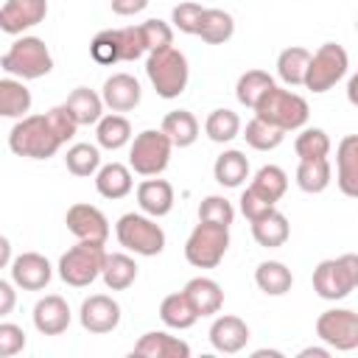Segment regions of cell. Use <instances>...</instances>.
Segmentation results:
<instances>
[{
    "mask_svg": "<svg viewBox=\"0 0 358 358\" xmlns=\"http://www.w3.org/2000/svg\"><path fill=\"white\" fill-rule=\"evenodd\" d=\"M232 34H235V20H232L229 11H224V8H204L201 25H199V34H196V36H201V42L224 45V42L232 39Z\"/></svg>",
    "mask_w": 358,
    "mask_h": 358,
    "instance_id": "cell-34",
    "label": "cell"
},
{
    "mask_svg": "<svg viewBox=\"0 0 358 358\" xmlns=\"http://www.w3.org/2000/svg\"><path fill=\"white\" fill-rule=\"evenodd\" d=\"M101 98L112 112H131L140 103L143 90L131 73H112L101 87Z\"/></svg>",
    "mask_w": 358,
    "mask_h": 358,
    "instance_id": "cell-18",
    "label": "cell"
},
{
    "mask_svg": "<svg viewBox=\"0 0 358 358\" xmlns=\"http://www.w3.org/2000/svg\"><path fill=\"white\" fill-rule=\"evenodd\" d=\"M308 64H310V50L291 45V48L280 50V56H277V76L285 87H305Z\"/></svg>",
    "mask_w": 358,
    "mask_h": 358,
    "instance_id": "cell-27",
    "label": "cell"
},
{
    "mask_svg": "<svg viewBox=\"0 0 358 358\" xmlns=\"http://www.w3.org/2000/svg\"><path fill=\"white\" fill-rule=\"evenodd\" d=\"M201 14H204V6H201V3H196V0H185V3L173 6V11H171V22H173L176 31L196 36V34H199V25H201Z\"/></svg>",
    "mask_w": 358,
    "mask_h": 358,
    "instance_id": "cell-44",
    "label": "cell"
},
{
    "mask_svg": "<svg viewBox=\"0 0 358 358\" xmlns=\"http://www.w3.org/2000/svg\"><path fill=\"white\" fill-rule=\"evenodd\" d=\"M294 151L299 159H322L330 154V137L324 129L305 126V129H299V134L294 140Z\"/></svg>",
    "mask_w": 358,
    "mask_h": 358,
    "instance_id": "cell-41",
    "label": "cell"
},
{
    "mask_svg": "<svg viewBox=\"0 0 358 358\" xmlns=\"http://www.w3.org/2000/svg\"><path fill=\"white\" fill-rule=\"evenodd\" d=\"M140 34H143V42H145V50H148V53L173 45V28H171L165 20H157V17H154V20L140 22Z\"/></svg>",
    "mask_w": 358,
    "mask_h": 358,
    "instance_id": "cell-45",
    "label": "cell"
},
{
    "mask_svg": "<svg viewBox=\"0 0 358 358\" xmlns=\"http://www.w3.org/2000/svg\"><path fill=\"white\" fill-rule=\"evenodd\" d=\"M252 355H255V358H263V355H274V358H282V352H280V350H255Z\"/></svg>",
    "mask_w": 358,
    "mask_h": 358,
    "instance_id": "cell-54",
    "label": "cell"
},
{
    "mask_svg": "<svg viewBox=\"0 0 358 358\" xmlns=\"http://www.w3.org/2000/svg\"><path fill=\"white\" fill-rule=\"evenodd\" d=\"M347 101L358 109V70L350 76V81H347Z\"/></svg>",
    "mask_w": 358,
    "mask_h": 358,
    "instance_id": "cell-52",
    "label": "cell"
},
{
    "mask_svg": "<svg viewBox=\"0 0 358 358\" xmlns=\"http://www.w3.org/2000/svg\"><path fill=\"white\" fill-rule=\"evenodd\" d=\"M64 224H67V229H70L78 241H98V243H106V238H109V221H106V215H103L95 204H84V201L73 204V207L67 210V215H64Z\"/></svg>",
    "mask_w": 358,
    "mask_h": 358,
    "instance_id": "cell-15",
    "label": "cell"
},
{
    "mask_svg": "<svg viewBox=\"0 0 358 358\" xmlns=\"http://www.w3.org/2000/svg\"><path fill=\"white\" fill-rule=\"evenodd\" d=\"M274 87V78L266 73V70H246L238 76V84H235V98L246 106V109H255L260 103V98Z\"/></svg>",
    "mask_w": 358,
    "mask_h": 358,
    "instance_id": "cell-36",
    "label": "cell"
},
{
    "mask_svg": "<svg viewBox=\"0 0 358 358\" xmlns=\"http://www.w3.org/2000/svg\"><path fill=\"white\" fill-rule=\"evenodd\" d=\"M101 280H103V285H106L109 291H126V288L134 285V280H137V263H134V257L126 255V252H112V255H106Z\"/></svg>",
    "mask_w": 358,
    "mask_h": 358,
    "instance_id": "cell-29",
    "label": "cell"
},
{
    "mask_svg": "<svg viewBox=\"0 0 358 358\" xmlns=\"http://www.w3.org/2000/svg\"><path fill=\"white\" fill-rule=\"evenodd\" d=\"M159 319L165 327L171 330H187L196 324L199 313L196 308L190 305V299L185 296V291H176V294H168L162 302H159Z\"/></svg>",
    "mask_w": 358,
    "mask_h": 358,
    "instance_id": "cell-32",
    "label": "cell"
},
{
    "mask_svg": "<svg viewBox=\"0 0 358 358\" xmlns=\"http://www.w3.org/2000/svg\"><path fill=\"white\" fill-rule=\"evenodd\" d=\"M173 148L176 145L162 129H143L129 143V168L140 176H159L168 168Z\"/></svg>",
    "mask_w": 358,
    "mask_h": 358,
    "instance_id": "cell-8",
    "label": "cell"
},
{
    "mask_svg": "<svg viewBox=\"0 0 358 358\" xmlns=\"http://www.w3.org/2000/svg\"><path fill=\"white\" fill-rule=\"evenodd\" d=\"M90 53L98 64H117L123 62L120 59V34L117 28H106V31H98L90 42Z\"/></svg>",
    "mask_w": 358,
    "mask_h": 358,
    "instance_id": "cell-42",
    "label": "cell"
},
{
    "mask_svg": "<svg viewBox=\"0 0 358 358\" xmlns=\"http://www.w3.org/2000/svg\"><path fill=\"white\" fill-rule=\"evenodd\" d=\"M249 187H255L263 199H268L271 204H277L285 196V190H288V173L280 165H263L252 176V185Z\"/></svg>",
    "mask_w": 358,
    "mask_h": 358,
    "instance_id": "cell-38",
    "label": "cell"
},
{
    "mask_svg": "<svg viewBox=\"0 0 358 358\" xmlns=\"http://www.w3.org/2000/svg\"><path fill=\"white\" fill-rule=\"evenodd\" d=\"M137 204L145 215L162 218L173 210V185L157 176H148L137 185Z\"/></svg>",
    "mask_w": 358,
    "mask_h": 358,
    "instance_id": "cell-21",
    "label": "cell"
},
{
    "mask_svg": "<svg viewBox=\"0 0 358 358\" xmlns=\"http://www.w3.org/2000/svg\"><path fill=\"white\" fill-rule=\"evenodd\" d=\"M204 134L213 143H232L241 134V117L232 109H213L204 120Z\"/></svg>",
    "mask_w": 358,
    "mask_h": 358,
    "instance_id": "cell-40",
    "label": "cell"
},
{
    "mask_svg": "<svg viewBox=\"0 0 358 358\" xmlns=\"http://www.w3.org/2000/svg\"><path fill=\"white\" fill-rule=\"evenodd\" d=\"M229 249V227L199 221L185 241V260L196 268H215Z\"/></svg>",
    "mask_w": 358,
    "mask_h": 358,
    "instance_id": "cell-9",
    "label": "cell"
},
{
    "mask_svg": "<svg viewBox=\"0 0 358 358\" xmlns=\"http://www.w3.org/2000/svg\"><path fill=\"white\" fill-rule=\"evenodd\" d=\"M67 109L73 112V117L78 120V126H95L101 117H103V98L90 90V87H76L70 95H67Z\"/></svg>",
    "mask_w": 358,
    "mask_h": 358,
    "instance_id": "cell-28",
    "label": "cell"
},
{
    "mask_svg": "<svg viewBox=\"0 0 358 358\" xmlns=\"http://www.w3.org/2000/svg\"><path fill=\"white\" fill-rule=\"evenodd\" d=\"M64 165L73 176H95L101 168V151L92 143H73L64 154Z\"/></svg>",
    "mask_w": 358,
    "mask_h": 358,
    "instance_id": "cell-37",
    "label": "cell"
},
{
    "mask_svg": "<svg viewBox=\"0 0 358 358\" xmlns=\"http://www.w3.org/2000/svg\"><path fill=\"white\" fill-rule=\"evenodd\" d=\"M210 344L213 350L224 352V355H235L241 352L246 344H249V324L241 319V316H232V313H221L213 319L210 324Z\"/></svg>",
    "mask_w": 358,
    "mask_h": 358,
    "instance_id": "cell-16",
    "label": "cell"
},
{
    "mask_svg": "<svg viewBox=\"0 0 358 358\" xmlns=\"http://www.w3.org/2000/svg\"><path fill=\"white\" fill-rule=\"evenodd\" d=\"M185 296L190 299V305L196 308L199 319L201 316H215L224 308V291L213 277H193L185 282Z\"/></svg>",
    "mask_w": 358,
    "mask_h": 358,
    "instance_id": "cell-22",
    "label": "cell"
},
{
    "mask_svg": "<svg viewBox=\"0 0 358 358\" xmlns=\"http://www.w3.org/2000/svg\"><path fill=\"white\" fill-rule=\"evenodd\" d=\"M316 338L338 352L358 350V313L350 308H330L316 319Z\"/></svg>",
    "mask_w": 358,
    "mask_h": 358,
    "instance_id": "cell-11",
    "label": "cell"
},
{
    "mask_svg": "<svg viewBox=\"0 0 358 358\" xmlns=\"http://www.w3.org/2000/svg\"><path fill=\"white\" fill-rule=\"evenodd\" d=\"M115 238L126 252L154 257L165 249V229L145 213H123L115 224Z\"/></svg>",
    "mask_w": 358,
    "mask_h": 358,
    "instance_id": "cell-6",
    "label": "cell"
},
{
    "mask_svg": "<svg viewBox=\"0 0 358 358\" xmlns=\"http://www.w3.org/2000/svg\"><path fill=\"white\" fill-rule=\"evenodd\" d=\"M78 322L87 333H95V336L112 333L120 324V305L106 294H92L81 302Z\"/></svg>",
    "mask_w": 358,
    "mask_h": 358,
    "instance_id": "cell-13",
    "label": "cell"
},
{
    "mask_svg": "<svg viewBox=\"0 0 358 358\" xmlns=\"http://www.w3.org/2000/svg\"><path fill=\"white\" fill-rule=\"evenodd\" d=\"M95 140L106 151H117L131 143V123L120 112H109L95 123Z\"/></svg>",
    "mask_w": 358,
    "mask_h": 358,
    "instance_id": "cell-31",
    "label": "cell"
},
{
    "mask_svg": "<svg viewBox=\"0 0 358 358\" xmlns=\"http://www.w3.org/2000/svg\"><path fill=\"white\" fill-rule=\"evenodd\" d=\"M243 140H246L255 151H274V148L285 140V131L277 129L274 123H268V120H263V117L255 115V117L246 123V129H243Z\"/></svg>",
    "mask_w": 358,
    "mask_h": 358,
    "instance_id": "cell-39",
    "label": "cell"
},
{
    "mask_svg": "<svg viewBox=\"0 0 358 358\" xmlns=\"http://www.w3.org/2000/svg\"><path fill=\"white\" fill-rule=\"evenodd\" d=\"M145 76H148V81H151V87L157 90L159 98H165V101L179 98L185 92L187 81H190L187 56L182 50H176L173 45L162 48V50H154L145 59Z\"/></svg>",
    "mask_w": 358,
    "mask_h": 358,
    "instance_id": "cell-2",
    "label": "cell"
},
{
    "mask_svg": "<svg viewBox=\"0 0 358 358\" xmlns=\"http://www.w3.org/2000/svg\"><path fill=\"white\" fill-rule=\"evenodd\" d=\"M106 243L98 241H78L76 246H70L62 257H59V277L62 282L73 285V288H87L90 282H95L103 271L106 263Z\"/></svg>",
    "mask_w": 358,
    "mask_h": 358,
    "instance_id": "cell-5",
    "label": "cell"
},
{
    "mask_svg": "<svg viewBox=\"0 0 358 358\" xmlns=\"http://www.w3.org/2000/svg\"><path fill=\"white\" fill-rule=\"evenodd\" d=\"M350 70V56L341 45L336 42H324L319 45L316 53H310V64H308V76H305V90L310 92H327L333 90Z\"/></svg>",
    "mask_w": 358,
    "mask_h": 358,
    "instance_id": "cell-10",
    "label": "cell"
},
{
    "mask_svg": "<svg viewBox=\"0 0 358 358\" xmlns=\"http://www.w3.org/2000/svg\"><path fill=\"white\" fill-rule=\"evenodd\" d=\"M255 282H257V288H260L263 294H268V296H282V294L291 291L294 274H291V268H288L285 263H280V260H263V263H257V268H255Z\"/></svg>",
    "mask_w": 358,
    "mask_h": 358,
    "instance_id": "cell-30",
    "label": "cell"
},
{
    "mask_svg": "<svg viewBox=\"0 0 358 358\" xmlns=\"http://www.w3.org/2000/svg\"><path fill=\"white\" fill-rule=\"evenodd\" d=\"M336 185L344 196L358 199V134L341 137L336 148Z\"/></svg>",
    "mask_w": 358,
    "mask_h": 358,
    "instance_id": "cell-20",
    "label": "cell"
},
{
    "mask_svg": "<svg viewBox=\"0 0 358 358\" xmlns=\"http://www.w3.org/2000/svg\"><path fill=\"white\" fill-rule=\"evenodd\" d=\"M11 260H14V257H11V241H8V238H0V266L8 268Z\"/></svg>",
    "mask_w": 358,
    "mask_h": 358,
    "instance_id": "cell-53",
    "label": "cell"
},
{
    "mask_svg": "<svg viewBox=\"0 0 358 358\" xmlns=\"http://www.w3.org/2000/svg\"><path fill=\"white\" fill-rule=\"evenodd\" d=\"M330 355V347H302L299 350V358H327Z\"/></svg>",
    "mask_w": 358,
    "mask_h": 358,
    "instance_id": "cell-51",
    "label": "cell"
},
{
    "mask_svg": "<svg viewBox=\"0 0 358 358\" xmlns=\"http://www.w3.org/2000/svg\"><path fill=\"white\" fill-rule=\"evenodd\" d=\"M25 350V330L14 322H0V358H11Z\"/></svg>",
    "mask_w": 358,
    "mask_h": 358,
    "instance_id": "cell-47",
    "label": "cell"
},
{
    "mask_svg": "<svg viewBox=\"0 0 358 358\" xmlns=\"http://www.w3.org/2000/svg\"><path fill=\"white\" fill-rule=\"evenodd\" d=\"M333 182V168H330V159L322 157V159H299L296 165V185L299 190L305 193H322L327 190Z\"/></svg>",
    "mask_w": 358,
    "mask_h": 358,
    "instance_id": "cell-35",
    "label": "cell"
},
{
    "mask_svg": "<svg viewBox=\"0 0 358 358\" xmlns=\"http://www.w3.org/2000/svg\"><path fill=\"white\" fill-rule=\"evenodd\" d=\"M199 221H210V224H224L229 227L235 221V207L229 199L224 196H204L199 204Z\"/></svg>",
    "mask_w": 358,
    "mask_h": 358,
    "instance_id": "cell-43",
    "label": "cell"
},
{
    "mask_svg": "<svg viewBox=\"0 0 358 358\" xmlns=\"http://www.w3.org/2000/svg\"><path fill=\"white\" fill-rule=\"evenodd\" d=\"M131 187H134L131 168L123 165V162H106V165H101L98 173H95V190H98L103 199H109V201L126 199V196L131 193Z\"/></svg>",
    "mask_w": 358,
    "mask_h": 358,
    "instance_id": "cell-23",
    "label": "cell"
},
{
    "mask_svg": "<svg viewBox=\"0 0 358 358\" xmlns=\"http://www.w3.org/2000/svg\"><path fill=\"white\" fill-rule=\"evenodd\" d=\"M64 145L62 134L56 131L50 115H25L8 131V148L17 157L28 159H50Z\"/></svg>",
    "mask_w": 358,
    "mask_h": 358,
    "instance_id": "cell-1",
    "label": "cell"
},
{
    "mask_svg": "<svg viewBox=\"0 0 358 358\" xmlns=\"http://www.w3.org/2000/svg\"><path fill=\"white\" fill-rule=\"evenodd\" d=\"M291 235V224L288 218L274 207L266 215H260L257 221H252V238L263 246V249H280Z\"/></svg>",
    "mask_w": 358,
    "mask_h": 358,
    "instance_id": "cell-24",
    "label": "cell"
},
{
    "mask_svg": "<svg viewBox=\"0 0 358 358\" xmlns=\"http://www.w3.org/2000/svg\"><path fill=\"white\" fill-rule=\"evenodd\" d=\"M252 112H255L257 117L274 123V126L282 129V131L305 129V123H308V117H310L308 101H305L299 92H291V90L277 87V84L260 98V103H257Z\"/></svg>",
    "mask_w": 358,
    "mask_h": 358,
    "instance_id": "cell-4",
    "label": "cell"
},
{
    "mask_svg": "<svg viewBox=\"0 0 358 358\" xmlns=\"http://www.w3.org/2000/svg\"><path fill=\"white\" fill-rule=\"evenodd\" d=\"M159 129L171 137V143H173L176 148H187V145H193V143L199 140V120H196V115L187 112V109H173V112H168V115L162 117V126H159Z\"/></svg>",
    "mask_w": 358,
    "mask_h": 358,
    "instance_id": "cell-33",
    "label": "cell"
},
{
    "mask_svg": "<svg viewBox=\"0 0 358 358\" xmlns=\"http://www.w3.org/2000/svg\"><path fill=\"white\" fill-rule=\"evenodd\" d=\"M117 34H120V59L123 62H137L143 53H148L140 25H123V28H117Z\"/></svg>",
    "mask_w": 358,
    "mask_h": 358,
    "instance_id": "cell-46",
    "label": "cell"
},
{
    "mask_svg": "<svg viewBox=\"0 0 358 358\" xmlns=\"http://www.w3.org/2000/svg\"><path fill=\"white\" fill-rule=\"evenodd\" d=\"M34 327L42 333V336H62L67 327H70V305L64 296L59 294H48L42 296L36 305H34Z\"/></svg>",
    "mask_w": 358,
    "mask_h": 358,
    "instance_id": "cell-17",
    "label": "cell"
},
{
    "mask_svg": "<svg viewBox=\"0 0 358 358\" xmlns=\"http://www.w3.org/2000/svg\"><path fill=\"white\" fill-rule=\"evenodd\" d=\"M131 355H140V358H190V344L165 333V330H148L137 338Z\"/></svg>",
    "mask_w": 358,
    "mask_h": 358,
    "instance_id": "cell-19",
    "label": "cell"
},
{
    "mask_svg": "<svg viewBox=\"0 0 358 358\" xmlns=\"http://www.w3.org/2000/svg\"><path fill=\"white\" fill-rule=\"evenodd\" d=\"M45 17H48V0H6L0 8V28L3 34L17 36L45 22Z\"/></svg>",
    "mask_w": 358,
    "mask_h": 358,
    "instance_id": "cell-14",
    "label": "cell"
},
{
    "mask_svg": "<svg viewBox=\"0 0 358 358\" xmlns=\"http://www.w3.org/2000/svg\"><path fill=\"white\" fill-rule=\"evenodd\" d=\"M14 302H17L14 280H0V316H8L14 310Z\"/></svg>",
    "mask_w": 358,
    "mask_h": 358,
    "instance_id": "cell-49",
    "label": "cell"
},
{
    "mask_svg": "<svg viewBox=\"0 0 358 358\" xmlns=\"http://www.w3.org/2000/svg\"><path fill=\"white\" fill-rule=\"evenodd\" d=\"M0 67L14 78L31 81V78H42L53 70V56H50L45 39L22 34L20 39H14L8 45V50L0 59Z\"/></svg>",
    "mask_w": 358,
    "mask_h": 358,
    "instance_id": "cell-3",
    "label": "cell"
},
{
    "mask_svg": "<svg viewBox=\"0 0 358 358\" xmlns=\"http://www.w3.org/2000/svg\"><path fill=\"white\" fill-rule=\"evenodd\" d=\"M238 201H241V213L246 215V221H249V224H252V221H257L260 215H266L268 210H274V204H271L268 199H263L255 187H246V190L241 193V199H238Z\"/></svg>",
    "mask_w": 358,
    "mask_h": 358,
    "instance_id": "cell-48",
    "label": "cell"
},
{
    "mask_svg": "<svg viewBox=\"0 0 358 358\" xmlns=\"http://www.w3.org/2000/svg\"><path fill=\"white\" fill-rule=\"evenodd\" d=\"M8 271H11L14 285L22 288V291H45L48 282H50V277H53L50 260L45 255H39V252H22V255H17L11 260V266H8Z\"/></svg>",
    "mask_w": 358,
    "mask_h": 358,
    "instance_id": "cell-12",
    "label": "cell"
},
{
    "mask_svg": "<svg viewBox=\"0 0 358 358\" xmlns=\"http://www.w3.org/2000/svg\"><path fill=\"white\" fill-rule=\"evenodd\" d=\"M213 176L221 187H241L246 179H249V159L243 151L238 148H229L224 154L215 157L213 162Z\"/></svg>",
    "mask_w": 358,
    "mask_h": 358,
    "instance_id": "cell-26",
    "label": "cell"
},
{
    "mask_svg": "<svg viewBox=\"0 0 358 358\" xmlns=\"http://www.w3.org/2000/svg\"><path fill=\"white\" fill-rule=\"evenodd\" d=\"M109 6H112V11H115L117 17H134V14L145 11L148 0H112Z\"/></svg>",
    "mask_w": 358,
    "mask_h": 358,
    "instance_id": "cell-50",
    "label": "cell"
},
{
    "mask_svg": "<svg viewBox=\"0 0 358 358\" xmlns=\"http://www.w3.org/2000/svg\"><path fill=\"white\" fill-rule=\"evenodd\" d=\"M31 90L22 84V78H14V76H6L0 78V115L3 117H25L31 112Z\"/></svg>",
    "mask_w": 358,
    "mask_h": 358,
    "instance_id": "cell-25",
    "label": "cell"
},
{
    "mask_svg": "<svg viewBox=\"0 0 358 358\" xmlns=\"http://www.w3.org/2000/svg\"><path fill=\"white\" fill-rule=\"evenodd\" d=\"M355 288H358V255L355 252L327 257L313 268V291L316 296L327 302L344 299Z\"/></svg>",
    "mask_w": 358,
    "mask_h": 358,
    "instance_id": "cell-7",
    "label": "cell"
},
{
    "mask_svg": "<svg viewBox=\"0 0 358 358\" xmlns=\"http://www.w3.org/2000/svg\"><path fill=\"white\" fill-rule=\"evenodd\" d=\"M355 28H358V20H355Z\"/></svg>",
    "mask_w": 358,
    "mask_h": 358,
    "instance_id": "cell-55",
    "label": "cell"
}]
</instances>
